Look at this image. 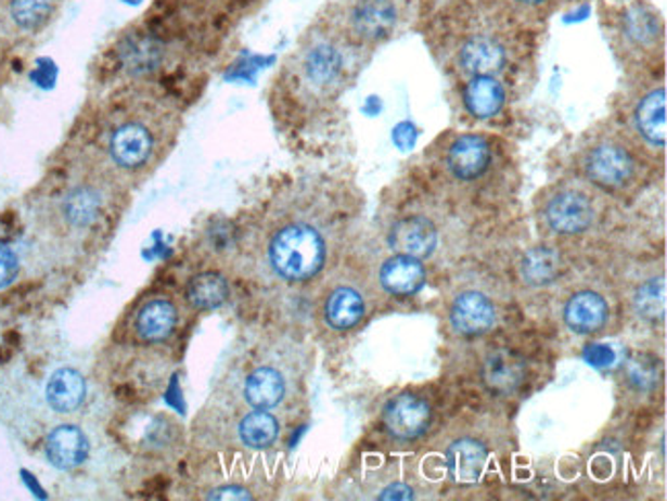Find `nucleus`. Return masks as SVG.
I'll return each mask as SVG.
<instances>
[{
    "label": "nucleus",
    "mask_w": 667,
    "mask_h": 501,
    "mask_svg": "<svg viewBox=\"0 0 667 501\" xmlns=\"http://www.w3.org/2000/svg\"><path fill=\"white\" fill-rule=\"evenodd\" d=\"M487 4H493L497 9L517 13V15H542L549 9H553L556 0H483Z\"/></svg>",
    "instance_id": "nucleus-30"
},
{
    "label": "nucleus",
    "mask_w": 667,
    "mask_h": 501,
    "mask_svg": "<svg viewBox=\"0 0 667 501\" xmlns=\"http://www.w3.org/2000/svg\"><path fill=\"white\" fill-rule=\"evenodd\" d=\"M666 280L651 278L634 294V310L641 319L657 323L666 317Z\"/></svg>",
    "instance_id": "nucleus-29"
},
{
    "label": "nucleus",
    "mask_w": 667,
    "mask_h": 501,
    "mask_svg": "<svg viewBox=\"0 0 667 501\" xmlns=\"http://www.w3.org/2000/svg\"><path fill=\"white\" fill-rule=\"evenodd\" d=\"M407 13V0H342L337 25L344 38L381 43L395 36Z\"/></svg>",
    "instance_id": "nucleus-2"
},
{
    "label": "nucleus",
    "mask_w": 667,
    "mask_h": 501,
    "mask_svg": "<svg viewBox=\"0 0 667 501\" xmlns=\"http://www.w3.org/2000/svg\"><path fill=\"white\" fill-rule=\"evenodd\" d=\"M666 89L659 87L641 97L632 112V124L637 134L653 149H666Z\"/></svg>",
    "instance_id": "nucleus-14"
},
{
    "label": "nucleus",
    "mask_w": 667,
    "mask_h": 501,
    "mask_svg": "<svg viewBox=\"0 0 667 501\" xmlns=\"http://www.w3.org/2000/svg\"><path fill=\"white\" fill-rule=\"evenodd\" d=\"M326 247L321 232L305 222H292L273 234L269 261L287 282H305L323 268Z\"/></svg>",
    "instance_id": "nucleus-1"
},
{
    "label": "nucleus",
    "mask_w": 667,
    "mask_h": 501,
    "mask_svg": "<svg viewBox=\"0 0 667 501\" xmlns=\"http://www.w3.org/2000/svg\"><path fill=\"white\" fill-rule=\"evenodd\" d=\"M227 298H229V284L220 273L214 271L195 275L188 286V300L195 309H218L227 303Z\"/></svg>",
    "instance_id": "nucleus-25"
},
{
    "label": "nucleus",
    "mask_w": 667,
    "mask_h": 501,
    "mask_svg": "<svg viewBox=\"0 0 667 501\" xmlns=\"http://www.w3.org/2000/svg\"><path fill=\"white\" fill-rule=\"evenodd\" d=\"M526 362L510 349L491 351L480 367V378L496 395H512L526 381Z\"/></svg>",
    "instance_id": "nucleus-13"
},
{
    "label": "nucleus",
    "mask_w": 667,
    "mask_h": 501,
    "mask_svg": "<svg viewBox=\"0 0 667 501\" xmlns=\"http://www.w3.org/2000/svg\"><path fill=\"white\" fill-rule=\"evenodd\" d=\"M565 321L577 333H595L608 321V303L595 292H579L565 307Z\"/></svg>",
    "instance_id": "nucleus-21"
},
{
    "label": "nucleus",
    "mask_w": 667,
    "mask_h": 501,
    "mask_svg": "<svg viewBox=\"0 0 667 501\" xmlns=\"http://www.w3.org/2000/svg\"><path fill=\"white\" fill-rule=\"evenodd\" d=\"M85 397H87V383L75 368H60L50 376L46 386L48 406L62 415L75 413L78 407L82 406Z\"/></svg>",
    "instance_id": "nucleus-19"
},
{
    "label": "nucleus",
    "mask_w": 667,
    "mask_h": 501,
    "mask_svg": "<svg viewBox=\"0 0 667 501\" xmlns=\"http://www.w3.org/2000/svg\"><path fill=\"white\" fill-rule=\"evenodd\" d=\"M614 23L634 50H651L664 38V23L659 13L645 0H620L614 7Z\"/></svg>",
    "instance_id": "nucleus-5"
},
{
    "label": "nucleus",
    "mask_w": 667,
    "mask_h": 501,
    "mask_svg": "<svg viewBox=\"0 0 667 501\" xmlns=\"http://www.w3.org/2000/svg\"><path fill=\"white\" fill-rule=\"evenodd\" d=\"M583 174L593 185L616 192L625 190L637 174V160L627 146L614 140L593 144L583 156Z\"/></svg>",
    "instance_id": "nucleus-4"
},
{
    "label": "nucleus",
    "mask_w": 667,
    "mask_h": 501,
    "mask_svg": "<svg viewBox=\"0 0 667 501\" xmlns=\"http://www.w3.org/2000/svg\"><path fill=\"white\" fill-rule=\"evenodd\" d=\"M177 327V309L167 298H153L136 314V335L146 344L169 339Z\"/></svg>",
    "instance_id": "nucleus-18"
},
{
    "label": "nucleus",
    "mask_w": 667,
    "mask_h": 501,
    "mask_svg": "<svg viewBox=\"0 0 667 501\" xmlns=\"http://www.w3.org/2000/svg\"><path fill=\"white\" fill-rule=\"evenodd\" d=\"M365 305L358 290L342 286L335 290L324 305V319L326 323L337 331H347L356 327L362 321Z\"/></svg>",
    "instance_id": "nucleus-24"
},
{
    "label": "nucleus",
    "mask_w": 667,
    "mask_h": 501,
    "mask_svg": "<svg viewBox=\"0 0 667 501\" xmlns=\"http://www.w3.org/2000/svg\"><path fill=\"white\" fill-rule=\"evenodd\" d=\"M384 427L397 440H415L432 424V407L418 395L402 393L384 407Z\"/></svg>",
    "instance_id": "nucleus-7"
},
{
    "label": "nucleus",
    "mask_w": 667,
    "mask_h": 501,
    "mask_svg": "<svg viewBox=\"0 0 667 501\" xmlns=\"http://www.w3.org/2000/svg\"><path fill=\"white\" fill-rule=\"evenodd\" d=\"M20 273V257L17 253L7 247V245H0V288H7Z\"/></svg>",
    "instance_id": "nucleus-31"
},
{
    "label": "nucleus",
    "mask_w": 667,
    "mask_h": 501,
    "mask_svg": "<svg viewBox=\"0 0 667 501\" xmlns=\"http://www.w3.org/2000/svg\"><path fill=\"white\" fill-rule=\"evenodd\" d=\"M413 498H415L413 489L405 483H393L386 489H382L381 496H379V500L382 501H407L413 500Z\"/></svg>",
    "instance_id": "nucleus-34"
},
{
    "label": "nucleus",
    "mask_w": 667,
    "mask_h": 501,
    "mask_svg": "<svg viewBox=\"0 0 667 501\" xmlns=\"http://www.w3.org/2000/svg\"><path fill=\"white\" fill-rule=\"evenodd\" d=\"M208 500L225 501V500H253V496L248 493L247 489L239 487V485H227V487H220V489H214L208 493Z\"/></svg>",
    "instance_id": "nucleus-32"
},
{
    "label": "nucleus",
    "mask_w": 667,
    "mask_h": 501,
    "mask_svg": "<svg viewBox=\"0 0 667 501\" xmlns=\"http://www.w3.org/2000/svg\"><path fill=\"white\" fill-rule=\"evenodd\" d=\"M103 213V197L91 185H78L60 202V216L73 231H87Z\"/></svg>",
    "instance_id": "nucleus-16"
},
{
    "label": "nucleus",
    "mask_w": 667,
    "mask_h": 501,
    "mask_svg": "<svg viewBox=\"0 0 667 501\" xmlns=\"http://www.w3.org/2000/svg\"><path fill=\"white\" fill-rule=\"evenodd\" d=\"M489 459V450L475 438H462L446 450V464L452 479L464 485L477 483Z\"/></svg>",
    "instance_id": "nucleus-17"
},
{
    "label": "nucleus",
    "mask_w": 667,
    "mask_h": 501,
    "mask_svg": "<svg viewBox=\"0 0 667 501\" xmlns=\"http://www.w3.org/2000/svg\"><path fill=\"white\" fill-rule=\"evenodd\" d=\"M395 144L399 146L400 151H409L415 146V140H418V132L415 128L409 124V121H402L397 128H395V134H393Z\"/></svg>",
    "instance_id": "nucleus-33"
},
{
    "label": "nucleus",
    "mask_w": 667,
    "mask_h": 501,
    "mask_svg": "<svg viewBox=\"0 0 667 501\" xmlns=\"http://www.w3.org/2000/svg\"><path fill=\"white\" fill-rule=\"evenodd\" d=\"M91 444L75 424L56 425L46 438V459L60 471H73L87 461Z\"/></svg>",
    "instance_id": "nucleus-12"
},
{
    "label": "nucleus",
    "mask_w": 667,
    "mask_h": 501,
    "mask_svg": "<svg viewBox=\"0 0 667 501\" xmlns=\"http://www.w3.org/2000/svg\"><path fill=\"white\" fill-rule=\"evenodd\" d=\"M462 99L471 116L489 119L503 110L505 89L496 77H473L466 82Z\"/></svg>",
    "instance_id": "nucleus-22"
},
{
    "label": "nucleus",
    "mask_w": 667,
    "mask_h": 501,
    "mask_svg": "<svg viewBox=\"0 0 667 501\" xmlns=\"http://www.w3.org/2000/svg\"><path fill=\"white\" fill-rule=\"evenodd\" d=\"M595 206L590 195L577 190H561L544 206L547 224L559 234H579L595 222Z\"/></svg>",
    "instance_id": "nucleus-6"
},
{
    "label": "nucleus",
    "mask_w": 667,
    "mask_h": 501,
    "mask_svg": "<svg viewBox=\"0 0 667 501\" xmlns=\"http://www.w3.org/2000/svg\"><path fill=\"white\" fill-rule=\"evenodd\" d=\"M452 327L460 335H480L496 325L497 312L493 303L480 292H464L452 305Z\"/></svg>",
    "instance_id": "nucleus-15"
},
{
    "label": "nucleus",
    "mask_w": 667,
    "mask_h": 501,
    "mask_svg": "<svg viewBox=\"0 0 667 501\" xmlns=\"http://www.w3.org/2000/svg\"><path fill=\"white\" fill-rule=\"evenodd\" d=\"M381 284L390 294L411 296L425 284V268L421 259L397 253L395 257L384 261L381 270Z\"/></svg>",
    "instance_id": "nucleus-20"
},
{
    "label": "nucleus",
    "mask_w": 667,
    "mask_h": 501,
    "mask_svg": "<svg viewBox=\"0 0 667 501\" xmlns=\"http://www.w3.org/2000/svg\"><path fill=\"white\" fill-rule=\"evenodd\" d=\"M300 77L317 93H331L347 73V56L339 39L317 36L300 54Z\"/></svg>",
    "instance_id": "nucleus-3"
},
{
    "label": "nucleus",
    "mask_w": 667,
    "mask_h": 501,
    "mask_svg": "<svg viewBox=\"0 0 667 501\" xmlns=\"http://www.w3.org/2000/svg\"><path fill=\"white\" fill-rule=\"evenodd\" d=\"M239 436L248 448L264 450L278 440L280 424L267 409H255L243 418L239 425Z\"/></svg>",
    "instance_id": "nucleus-27"
},
{
    "label": "nucleus",
    "mask_w": 667,
    "mask_h": 501,
    "mask_svg": "<svg viewBox=\"0 0 667 501\" xmlns=\"http://www.w3.org/2000/svg\"><path fill=\"white\" fill-rule=\"evenodd\" d=\"M491 160V144L478 134L458 136L446 153V167L458 181H477L489 171Z\"/></svg>",
    "instance_id": "nucleus-10"
},
{
    "label": "nucleus",
    "mask_w": 667,
    "mask_h": 501,
    "mask_svg": "<svg viewBox=\"0 0 667 501\" xmlns=\"http://www.w3.org/2000/svg\"><path fill=\"white\" fill-rule=\"evenodd\" d=\"M586 356H588L591 364H595V367H608V364L614 362V351L604 346L590 347L586 351Z\"/></svg>",
    "instance_id": "nucleus-35"
},
{
    "label": "nucleus",
    "mask_w": 667,
    "mask_h": 501,
    "mask_svg": "<svg viewBox=\"0 0 667 501\" xmlns=\"http://www.w3.org/2000/svg\"><path fill=\"white\" fill-rule=\"evenodd\" d=\"M561 271V255L553 247H534L522 259V278L530 286H547Z\"/></svg>",
    "instance_id": "nucleus-26"
},
{
    "label": "nucleus",
    "mask_w": 667,
    "mask_h": 501,
    "mask_svg": "<svg viewBox=\"0 0 667 501\" xmlns=\"http://www.w3.org/2000/svg\"><path fill=\"white\" fill-rule=\"evenodd\" d=\"M9 20L20 31H38L52 17L54 0H9Z\"/></svg>",
    "instance_id": "nucleus-28"
},
{
    "label": "nucleus",
    "mask_w": 667,
    "mask_h": 501,
    "mask_svg": "<svg viewBox=\"0 0 667 501\" xmlns=\"http://www.w3.org/2000/svg\"><path fill=\"white\" fill-rule=\"evenodd\" d=\"M508 62L505 46L493 34H473L458 50V64L469 77H496Z\"/></svg>",
    "instance_id": "nucleus-9"
},
{
    "label": "nucleus",
    "mask_w": 667,
    "mask_h": 501,
    "mask_svg": "<svg viewBox=\"0 0 667 501\" xmlns=\"http://www.w3.org/2000/svg\"><path fill=\"white\" fill-rule=\"evenodd\" d=\"M286 395L284 376L273 368H257L248 374L245 383V399L255 409H273Z\"/></svg>",
    "instance_id": "nucleus-23"
},
{
    "label": "nucleus",
    "mask_w": 667,
    "mask_h": 501,
    "mask_svg": "<svg viewBox=\"0 0 667 501\" xmlns=\"http://www.w3.org/2000/svg\"><path fill=\"white\" fill-rule=\"evenodd\" d=\"M388 243L399 255L425 259L436 251L438 229L425 216H405L393 224L388 232Z\"/></svg>",
    "instance_id": "nucleus-11"
},
{
    "label": "nucleus",
    "mask_w": 667,
    "mask_h": 501,
    "mask_svg": "<svg viewBox=\"0 0 667 501\" xmlns=\"http://www.w3.org/2000/svg\"><path fill=\"white\" fill-rule=\"evenodd\" d=\"M154 153V136L140 121L117 126L110 138V156L124 171L142 169Z\"/></svg>",
    "instance_id": "nucleus-8"
}]
</instances>
